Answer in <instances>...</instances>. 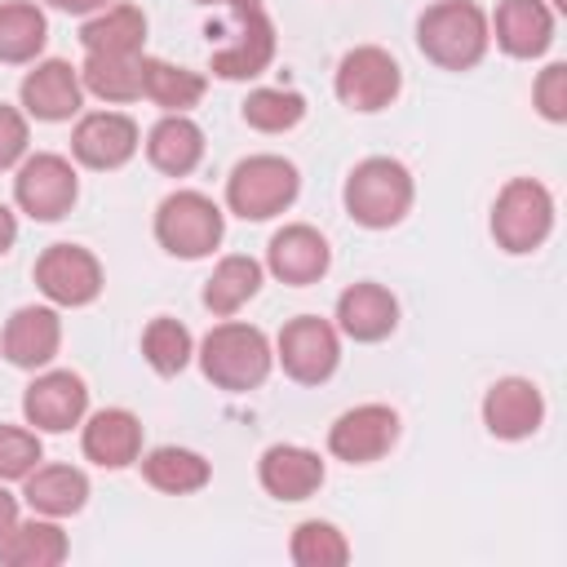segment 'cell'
<instances>
[{
	"instance_id": "cell-1",
	"label": "cell",
	"mask_w": 567,
	"mask_h": 567,
	"mask_svg": "<svg viewBox=\"0 0 567 567\" xmlns=\"http://www.w3.org/2000/svg\"><path fill=\"white\" fill-rule=\"evenodd\" d=\"M416 44L430 62H439L447 71H470L487 53V18L474 0L430 4L416 22Z\"/></svg>"
},
{
	"instance_id": "cell-39",
	"label": "cell",
	"mask_w": 567,
	"mask_h": 567,
	"mask_svg": "<svg viewBox=\"0 0 567 567\" xmlns=\"http://www.w3.org/2000/svg\"><path fill=\"white\" fill-rule=\"evenodd\" d=\"M53 9H62V13H97V9H106V0H49Z\"/></svg>"
},
{
	"instance_id": "cell-13",
	"label": "cell",
	"mask_w": 567,
	"mask_h": 567,
	"mask_svg": "<svg viewBox=\"0 0 567 567\" xmlns=\"http://www.w3.org/2000/svg\"><path fill=\"white\" fill-rule=\"evenodd\" d=\"M71 151L89 168H120L137 151V124L128 115H120V111H93V115H84L75 124Z\"/></svg>"
},
{
	"instance_id": "cell-25",
	"label": "cell",
	"mask_w": 567,
	"mask_h": 567,
	"mask_svg": "<svg viewBox=\"0 0 567 567\" xmlns=\"http://www.w3.org/2000/svg\"><path fill=\"white\" fill-rule=\"evenodd\" d=\"M89 496V478L71 465H35L27 474V505L49 514V518H62V514H75Z\"/></svg>"
},
{
	"instance_id": "cell-35",
	"label": "cell",
	"mask_w": 567,
	"mask_h": 567,
	"mask_svg": "<svg viewBox=\"0 0 567 567\" xmlns=\"http://www.w3.org/2000/svg\"><path fill=\"white\" fill-rule=\"evenodd\" d=\"M40 461V439L18 425H0V478H27Z\"/></svg>"
},
{
	"instance_id": "cell-26",
	"label": "cell",
	"mask_w": 567,
	"mask_h": 567,
	"mask_svg": "<svg viewBox=\"0 0 567 567\" xmlns=\"http://www.w3.org/2000/svg\"><path fill=\"white\" fill-rule=\"evenodd\" d=\"M66 558V536L58 523H13L0 540V563L9 567H58Z\"/></svg>"
},
{
	"instance_id": "cell-23",
	"label": "cell",
	"mask_w": 567,
	"mask_h": 567,
	"mask_svg": "<svg viewBox=\"0 0 567 567\" xmlns=\"http://www.w3.org/2000/svg\"><path fill=\"white\" fill-rule=\"evenodd\" d=\"M146 159L159 173H168V177H186L204 159V133H199V124L186 120V115H164L151 128V137H146Z\"/></svg>"
},
{
	"instance_id": "cell-24",
	"label": "cell",
	"mask_w": 567,
	"mask_h": 567,
	"mask_svg": "<svg viewBox=\"0 0 567 567\" xmlns=\"http://www.w3.org/2000/svg\"><path fill=\"white\" fill-rule=\"evenodd\" d=\"M142 40H146V18L133 4H106L80 31L84 53H133L137 58L142 53Z\"/></svg>"
},
{
	"instance_id": "cell-5",
	"label": "cell",
	"mask_w": 567,
	"mask_h": 567,
	"mask_svg": "<svg viewBox=\"0 0 567 567\" xmlns=\"http://www.w3.org/2000/svg\"><path fill=\"white\" fill-rule=\"evenodd\" d=\"M554 226V199L540 182L532 177H514L501 195H496V208H492V235L505 252H532L545 244Z\"/></svg>"
},
{
	"instance_id": "cell-18",
	"label": "cell",
	"mask_w": 567,
	"mask_h": 567,
	"mask_svg": "<svg viewBox=\"0 0 567 567\" xmlns=\"http://www.w3.org/2000/svg\"><path fill=\"white\" fill-rule=\"evenodd\" d=\"M266 261L284 284H315V279H323L332 252H328V239L315 226H284L270 239Z\"/></svg>"
},
{
	"instance_id": "cell-7",
	"label": "cell",
	"mask_w": 567,
	"mask_h": 567,
	"mask_svg": "<svg viewBox=\"0 0 567 567\" xmlns=\"http://www.w3.org/2000/svg\"><path fill=\"white\" fill-rule=\"evenodd\" d=\"M399 93V62L377 49V44H363V49H350L337 66V97L350 106V111H381L390 106Z\"/></svg>"
},
{
	"instance_id": "cell-40",
	"label": "cell",
	"mask_w": 567,
	"mask_h": 567,
	"mask_svg": "<svg viewBox=\"0 0 567 567\" xmlns=\"http://www.w3.org/2000/svg\"><path fill=\"white\" fill-rule=\"evenodd\" d=\"M13 239H18V221H13V213L0 204V252H9Z\"/></svg>"
},
{
	"instance_id": "cell-32",
	"label": "cell",
	"mask_w": 567,
	"mask_h": 567,
	"mask_svg": "<svg viewBox=\"0 0 567 567\" xmlns=\"http://www.w3.org/2000/svg\"><path fill=\"white\" fill-rule=\"evenodd\" d=\"M306 115V97L292 89H257L244 102V124L257 133H284Z\"/></svg>"
},
{
	"instance_id": "cell-33",
	"label": "cell",
	"mask_w": 567,
	"mask_h": 567,
	"mask_svg": "<svg viewBox=\"0 0 567 567\" xmlns=\"http://www.w3.org/2000/svg\"><path fill=\"white\" fill-rule=\"evenodd\" d=\"M142 354H146V363H151L155 372L173 377V372H182L186 359H190V332H186L177 319H151L146 332H142Z\"/></svg>"
},
{
	"instance_id": "cell-37",
	"label": "cell",
	"mask_w": 567,
	"mask_h": 567,
	"mask_svg": "<svg viewBox=\"0 0 567 567\" xmlns=\"http://www.w3.org/2000/svg\"><path fill=\"white\" fill-rule=\"evenodd\" d=\"M27 151V120L0 102V168H13Z\"/></svg>"
},
{
	"instance_id": "cell-41",
	"label": "cell",
	"mask_w": 567,
	"mask_h": 567,
	"mask_svg": "<svg viewBox=\"0 0 567 567\" xmlns=\"http://www.w3.org/2000/svg\"><path fill=\"white\" fill-rule=\"evenodd\" d=\"M195 4H230V9H261V0H195Z\"/></svg>"
},
{
	"instance_id": "cell-27",
	"label": "cell",
	"mask_w": 567,
	"mask_h": 567,
	"mask_svg": "<svg viewBox=\"0 0 567 567\" xmlns=\"http://www.w3.org/2000/svg\"><path fill=\"white\" fill-rule=\"evenodd\" d=\"M84 89L106 102H133L142 97V53H89L80 71Z\"/></svg>"
},
{
	"instance_id": "cell-2",
	"label": "cell",
	"mask_w": 567,
	"mask_h": 567,
	"mask_svg": "<svg viewBox=\"0 0 567 567\" xmlns=\"http://www.w3.org/2000/svg\"><path fill=\"white\" fill-rule=\"evenodd\" d=\"M412 208V177L399 159L390 155H372L363 159L350 177H346V213L368 226V230H385L394 226L403 213Z\"/></svg>"
},
{
	"instance_id": "cell-38",
	"label": "cell",
	"mask_w": 567,
	"mask_h": 567,
	"mask_svg": "<svg viewBox=\"0 0 567 567\" xmlns=\"http://www.w3.org/2000/svg\"><path fill=\"white\" fill-rule=\"evenodd\" d=\"M13 523H18V501H13V496L0 487V540L13 532Z\"/></svg>"
},
{
	"instance_id": "cell-42",
	"label": "cell",
	"mask_w": 567,
	"mask_h": 567,
	"mask_svg": "<svg viewBox=\"0 0 567 567\" xmlns=\"http://www.w3.org/2000/svg\"><path fill=\"white\" fill-rule=\"evenodd\" d=\"M554 9H567V0H554Z\"/></svg>"
},
{
	"instance_id": "cell-3",
	"label": "cell",
	"mask_w": 567,
	"mask_h": 567,
	"mask_svg": "<svg viewBox=\"0 0 567 567\" xmlns=\"http://www.w3.org/2000/svg\"><path fill=\"white\" fill-rule=\"evenodd\" d=\"M204 377L221 390H252L270 372V346L261 328L248 323H217L199 346Z\"/></svg>"
},
{
	"instance_id": "cell-15",
	"label": "cell",
	"mask_w": 567,
	"mask_h": 567,
	"mask_svg": "<svg viewBox=\"0 0 567 567\" xmlns=\"http://www.w3.org/2000/svg\"><path fill=\"white\" fill-rule=\"evenodd\" d=\"M545 416V399L532 381L523 377H505L487 390L483 399V421L496 439H527Z\"/></svg>"
},
{
	"instance_id": "cell-31",
	"label": "cell",
	"mask_w": 567,
	"mask_h": 567,
	"mask_svg": "<svg viewBox=\"0 0 567 567\" xmlns=\"http://www.w3.org/2000/svg\"><path fill=\"white\" fill-rule=\"evenodd\" d=\"M44 13L27 0L0 4V62H31L44 49Z\"/></svg>"
},
{
	"instance_id": "cell-22",
	"label": "cell",
	"mask_w": 567,
	"mask_h": 567,
	"mask_svg": "<svg viewBox=\"0 0 567 567\" xmlns=\"http://www.w3.org/2000/svg\"><path fill=\"white\" fill-rule=\"evenodd\" d=\"M142 452V425L133 412L124 408H106L84 425V456L106 465V470H124L133 465Z\"/></svg>"
},
{
	"instance_id": "cell-34",
	"label": "cell",
	"mask_w": 567,
	"mask_h": 567,
	"mask_svg": "<svg viewBox=\"0 0 567 567\" xmlns=\"http://www.w3.org/2000/svg\"><path fill=\"white\" fill-rule=\"evenodd\" d=\"M346 558H350V545L332 523L310 518L292 532V563H301V567H341Z\"/></svg>"
},
{
	"instance_id": "cell-14",
	"label": "cell",
	"mask_w": 567,
	"mask_h": 567,
	"mask_svg": "<svg viewBox=\"0 0 567 567\" xmlns=\"http://www.w3.org/2000/svg\"><path fill=\"white\" fill-rule=\"evenodd\" d=\"M275 58V27L261 9H235V40L213 53V71L221 80L261 75Z\"/></svg>"
},
{
	"instance_id": "cell-17",
	"label": "cell",
	"mask_w": 567,
	"mask_h": 567,
	"mask_svg": "<svg viewBox=\"0 0 567 567\" xmlns=\"http://www.w3.org/2000/svg\"><path fill=\"white\" fill-rule=\"evenodd\" d=\"M80 97H84V84H80V71L49 58L40 62L35 71H27L22 80V106L35 115V120H71L80 111Z\"/></svg>"
},
{
	"instance_id": "cell-6",
	"label": "cell",
	"mask_w": 567,
	"mask_h": 567,
	"mask_svg": "<svg viewBox=\"0 0 567 567\" xmlns=\"http://www.w3.org/2000/svg\"><path fill=\"white\" fill-rule=\"evenodd\" d=\"M155 239L173 257H204L221 244V208L199 190H177L155 213Z\"/></svg>"
},
{
	"instance_id": "cell-36",
	"label": "cell",
	"mask_w": 567,
	"mask_h": 567,
	"mask_svg": "<svg viewBox=\"0 0 567 567\" xmlns=\"http://www.w3.org/2000/svg\"><path fill=\"white\" fill-rule=\"evenodd\" d=\"M536 106L545 120H567V66L549 62L536 80Z\"/></svg>"
},
{
	"instance_id": "cell-29",
	"label": "cell",
	"mask_w": 567,
	"mask_h": 567,
	"mask_svg": "<svg viewBox=\"0 0 567 567\" xmlns=\"http://www.w3.org/2000/svg\"><path fill=\"white\" fill-rule=\"evenodd\" d=\"M261 288V266L252 257H221L213 279L204 284V306L213 315H235L248 297H257Z\"/></svg>"
},
{
	"instance_id": "cell-11",
	"label": "cell",
	"mask_w": 567,
	"mask_h": 567,
	"mask_svg": "<svg viewBox=\"0 0 567 567\" xmlns=\"http://www.w3.org/2000/svg\"><path fill=\"white\" fill-rule=\"evenodd\" d=\"M13 195H18L22 213H31L35 221H58L75 204V168L49 151L31 155L13 177Z\"/></svg>"
},
{
	"instance_id": "cell-30",
	"label": "cell",
	"mask_w": 567,
	"mask_h": 567,
	"mask_svg": "<svg viewBox=\"0 0 567 567\" xmlns=\"http://www.w3.org/2000/svg\"><path fill=\"white\" fill-rule=\"evenodd\" d=\"M142 474H146L151 487L182 496V492H195V487L208 483V461L199 452H190V447H155L142 461Z\"/></svg>"
},
{
	"instance_id": "cell-16",
	"label": "cell",
	"mask_w": 567,
	"mask_h": 567,
	"mask_svg": "<svg viewBox=\"0 0 567 567\" xmlns=\"http://www.w3.org/2000/svg\"><path fill=\"white\" fill-rule=\"evenodd\" d=\"M58 341H62V323L49 306H22L13 310V319L4 323V337H0V350L13 368H40L58 354Z\"/></svg>"
},
{
	"instance_id": "cell-21",
	"label": "cell",
	"mask_w": 567,
	"mask_h": 567,
	"mask_svg": "<svg viewBox=\"0 0 567 567\" xmlns=\"http://www.w3.org/2000/svg\"><path fill=\"white\" fill-rule=\"evenodd\" d=\"M554 40V13L540 0H501L496 9V44L509 58H536Z\"/></svg>"
},
{
	"instance_id": "cell-12",
	"label": "cell",
	"mask_w": 567,
	"mask_h": 567,
	"mask_svg": "<svg viewBox=\"0 0 567 567\" xmlns=\"http://www.w3.org/2000/svg\"><path fill=\"white\" fill-rule=\"evenodd\" d=\"M84 408H89V390H84V381H80L75 372H44V377H35V381L27 385V394H22L27 421H31L35 430H53V434L80 425Z\"/></svg>"
},
{
	"instance_id": "cell-20",
	"label": "cell",
	"mask_w": 567,
	"mask_h": 567,
	"mask_svg": "<svg viewBox=\"0 0 567 567\" xmlns=\"http://www.w3.org/2000/svg\"><path fill=\"white\" fill-rule=\"evenodd\" d=\"M337 319H341V332L346 337H354V341H381L399 323V301L381 284H354V288L341 292Z\"/></svg>"
},
{
	"instance_id": "cell-10",
	"label": "cell",
	"mask_w": 567,
	"mask_h": 567,
	"mask_svg": "<svg viewBox=\"0 0 567 567\" xmlns=\"http://www.w3.org/2000/svg\"><path fill=\"white\" fill-rule=\"evenodd\" d=\"M399 439V416L394 408L385 403H363V408H350L332 421L328 430V447L332 456L350 461V465H368V461H381Z\"/></svg>"
},
{
	"instance_id": "cell-4",
	"label": "cell",
	"mask_w": 567,
	"mask_h": 567,
	"mask_svg": "<svg viewBox=\"0 0 567 567\" xmlns=\"http://www.w3.org/2000/svg\"><path fill=\"white\" fill-rule=\"evenodd\" d=\"M292 199H297V168L279 155L239 159L226 182V204L248 221H266V217L284 213Z\"/></svg>"
},
{
	"instance_id": "cell-28",
	"label": "cell",
	"mask_w": 567,
	"mask_h": 567,
	"mask_svg": "<svg viewBox=\"0 0 567 567\" xmlns=\"http://www.w3.org/2000/svg\"><path fill=\"white\" fill-rule=\"evenodd\" d=\"M142 93L155 106H164L168 115H182L186 106H195L204 97V75L173 66L164 58H142Z\"/></svg>"
},
{
	"instance_id": "cell-19",
	"label": "cell",
	"mask_w": 567,
	"mask_h": 567,
	"mask_svg": "<svg viewBox=\"0 0 567 567\" xmlns=\"http://www.w3.org/2000/svg\"><path fill=\"white\" fill-rule=\"evenodd\" d=\"M323 483V461L310 447H292V443H275L261 456V487L279 501H306L310 492H319Z\"/></svg>"
},
{
	"instance_id": "cell-8",
	"label": "cell",
	"mask_w": 567,
	"mask_h": 567,
	"mask_svg": "<svg viewBox=\"0 0 567 567\" xmlns=\"http://www.w3.org/2000/svg\"><path fill=\"white\" fill-rule=\"evenodd\" d=\"M35 284L58 306H89L102 292V266L80 244H53L35 261Z\"/></svg>"
},
{
	"instance_id": "cell-9",
	"label": "cell",
	"mask_w": 567,
	"mask_h": 567,
	"mask_svg": "<svg viewBox=\"0 0 567 567\" xmlns=\"http://www.w3.org/2000/svg\"><path fill=\"white\" fill-rule=\"evenodd\" d=\"M337 359H341V346H337V332L332 323L315 319V315H301L292 323H284L279 332V363L292 381L301 385H319L337 372Z\"/></svg>"
}]
</instances>
